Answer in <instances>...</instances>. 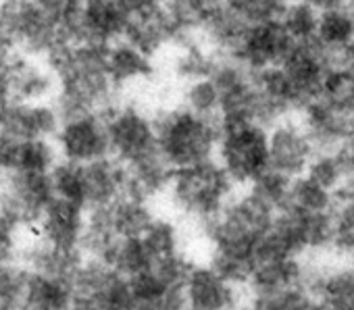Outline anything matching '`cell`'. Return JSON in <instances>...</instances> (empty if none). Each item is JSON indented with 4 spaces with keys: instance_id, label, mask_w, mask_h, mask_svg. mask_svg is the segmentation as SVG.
I'll return each instance as SVG.
<instances>
[{
    "instance_id": "obj_41",
    "label": "cell",
    "mask_w": 354,
    "mask_h": 310,
    "mask_svg": "<svg viewBox=\"0 0 354 310\" xmlns=\"http://www.w3.org/2000/svg\"><path fill=\"white\" fill-rule=\"evenodd\" d=\"M26 244V229L0 213V264L19 260Z\"/></svg>"
},
{
    "instance_id": "obj_29",
    "label": "cell",
    "mask_w": 354,
    "mask_h": 310,
    "mask_svg": "<svg viewBox=\"0 0 354 310\" xmlns=\"http://www.w3.org/2000/svg\"><path fill=\"white\" fill-rule=\"evenodd\" d=\"M32 271L21 262L0 264V310H24L28 308Z\"/></svg>"
},
{
    "instance_id": "obj_30",
    "label": "cell",
    "mask_w": 354,
    "mask_h": 310,
    "mask_svg": "<svg viewBox=\"0 0 354 310\" xmlns=\"http://www.w3.org/2000/svg\"><path fill=\"white\" fill-rule=\"evenodd\" d=\"M104 262L113 267L123 277H133L152 267V258L142 242V238H117L109 250Z\"/></svg>"
},
{
    "instance_id": "obj_46",
    "label": "cell",
    "mask_w": 354,
    "mask_h": 310,
    "mask_svg": "<svg viewBox=\"0 0 354 310\" xmlns=\"http://www.w3.org/2000/svg\"><path fill=\"white\" fill-rule=\"evenodd\" d=\"M300 3L317 9L319 13L321 11H329V9H339V7H346L348 0H300Z\"/></svg>"
},
{
    "instance_id": "obj_36",
    "label": "cell",
    "mask_w": 354,
    "mask_h": 310,
    "mask_svg": "<svg viewBox=\"0 0 354 310\" xmlns=\"http://www.w3.org/2000/svg\"><path fill=\"white\" fill-rule=\"evenodd\" d=\"M290 0H225V7L246 26L277 21Z\"/></svg>"
},
{
    "instance_id": "obj_25",
    "label": "cell",
    "mask_w": 354,
    "mask_h": 310,
    "mask_svg": "<svg viewBox=\"0 0 354 310\" xmlns=\"http://www.w3.org/2000/svg\"><path fill=\"white\" fill-rule=\"evenodd\" d=\"M142 242L152 258V264L162 262V260H171L177 256H186V248H184V231L175 221L167 219V217H158L152 221V225L148 227V231L142 235Z\"/></svg>"
},
{
    "instance_id": "obj_28",
    "label": "cell",
    "mask_w": 354,
    "mask_h": 310,
    "mask_svg": "<svg viewBox=\"0 0 354 310\" xmlns=\"http://www.w3.org/2000/svg\"><path fill=\"white\" fill-rule=\"evenodd\" d=\"M73 300L71 281L36 275L32 273L30 289H28V306L38 310H67Z\"/></svg>"
},
{
    "instance_id": "obj_40",
    "label": "cell",
    "mask_w": 354,
    "mask_h": 310,
    "mask_svg": "<svg viewBox=\"0 0 354 310\" xmlns=\"http://www.w3.org/2000/svg\"><path fill=\"white\" fill-rule=\"evenodd\" d=\"M323 304L327 310H354V275H331L323 287Z\"/></svg>"
},
{
    "instance_id": "obj_4",
    "label": "cell",
    "mask_w": 354,
    "mask_h": 310,
    "mask_svg": "<svg viewBox=\"0 0 354 310\" xmlns=\"http://www.w3.org/2000/svg\"><path fill=\"white\" fill-rule=\"evenodd\" d=\"M61 42L59 28L34 0H0V55L21 52L44 61Z\"/></svg>"
},
{
    "instance_id": "obj_11",
    "label": "cell",
    "mask_w": 354,
    "mask_h": 310,
    "mask_svg": "<svg viewBox=\"0 0 354 310\" xmlns=\"http://www.w3.org/2000/svg\"><path fill=\"white\" fill-rule=\"evenodd\" d=\"M73 293L90 298L100 310H136L127 277L119 275L104 260L84 258L71 277Z\"/></svg>"
},
{
    "instance_id": "obj_12",
    "label": "cell",
    "mask_w": 354,
    "mask_h": 310,
    "mask_svg": "<svg viewBox=\"0 0 354 310\" xmlns=\"http://www.w3.org/2000/svg\"><path fill=\"white\" fill-rule=\"evenodd\" d=\"M59 159L86 165L104 157H111L109 133L102 115H77L61 121L55 135Z\"/></svg>"
},
{
    "instance_id": "obj_7",
    "label": "cell",
    "mask_w": 354,
    "mask_h": 310,
    "mask_svg": "<svg viewBox=\"0 0 354 310\" xmlns=\"http://www.w3.org/2000/svg\"><path fill=\"white\" fill-rule=\"evenodd\" d=\"M119 40H125L150 59L171 48L177 40V30L165 0H131Z\"/></svg>"
},
{
    "instance_id": "obj_43",
    "label": "cell",
    "mask_w": 354,
    "mask_h": 310,
    "mask_svg": "<svg viewBox=\"0 0 354 310\" xmlns=\"http://www.w3.org/2000/svg\"><path fill=\"white\" fill-rule=\"evenodd\" d=\"M331 221H333V238H335L342 246L354 250V202H350V204H348L335 219H331Z\"/></svg>"
},
{
    "instance_id": "obj_1",
    "label": "cell",
    "mask_w": 354,
    "mask_h": 310,
    "mask_svg": "<svg viewBox=\"0 0 354 310\" xmlns=\"http://www.w3.org/2000/svg\"><path fill=\"white\" fill-rule=\"evenodd\" d=\"M44 63L57 77L53 98L61 121L77 115H104L119 102L106 71V46L100 44H57Z\"/></svg>"
},
{
    "instance_id": "obj_34",
    "label": "cell",
    "mask_w": 354,
    "mask_h": 310,
    "mask_svg": "<svg viewBox=\"0 0 354 310\" xmlns=\"http://www.w3.org/2000/svg\"><path fill=\"white\" fill-rule=\"evenodd\" d=\"M59 163V152L53 139H28L19 146L17 169L30 173H50Z\"/></svg>"
},
{
    "instance_id": "obj_9",
    "label": "cell",
    "mask_w": 354,
    "mask_h": 310,
    "mask_svg": "<svg viewBox=\"0 0 354 310\" xmlns=\"http://www.w3.org/2000/svg\"><path fill=\"white\" fill-rule=\"evenodd\" d=\"M55 192L48 173L11 171L3 177V215L24 229H34Z\"/></svg>"
},
{
    "instance_id": "obj_21",
    "label": "cell",
    "mask_w": 354,
    "mask_h": 310,
    "mask_svg": "<svg viewBox=\"0 0 354 310\" xmlns=\"http://www.w3.org/2000/svg\"><path fill=\"white\" fill-rule=\"evenodd\" d=\"M19 260L36 275H48L71 281L84 256L80 250L57 248L34 233L32 238H26Z\"/></svg>"
},
{
    "instance_id": "obj_2",
    "label": "cell",
    "mask_w": 354,
    "mask_h": 310,
    "mask_svg": "<svg viewBox=\"0 0 354 310\" xmlns=\"http://www.w3.org/2000/svg\"><path fill=\"white\" fill-rule=\"evenodd\" d=\"M152 121L158 154L173 171L215 159L221 133L219 119L196 115L182 104H171L158 108Z\"/></svg>"
},
{
    "instance_id": "obj_52",
    "label": "cell",
    "mask_w": 354,
    "mask_h": 310,
    "mask_svg": "<svg viewBox=\"0 0 354 310\" xmlns=\"http://www.w3.org/2000/svg\"><path fill=\"white\" fill-rule=\"evenodd\" d=\"M24 310H38V308H30V306H28V308H24Z\"/></svg>"
},
{
    "instance_id": "obj_35",
    "label": "cell",
    "mask_w": 354,
    "mask_h": 310,
    "mask_svg": "<svg viewBox=\"0 0 354 310\" xmlns=\"http://www.w3.org/2000/svg\"><path fill=\"white\" fill-rule=\"evenodd\" d=\"M55 198L77 202L84 206V171L82 165L59 159V163L48 173ZM86 209V206H84Z\"/></svg>"
},
{
    "instance_id": "obj_27",
    "label": "cell",
    "mask_w": 354,
    "mask_h": 310,
    "mask_svg": "<svg viewBox=\"0 0 354 310\" xmlns=\"http://www.w3.org/2000/svg\"><path fill=\"white\" fill-rule=\"evenodd\" d=\"M117 242V235L113 231L109 211L104 209H92L86 215V227L80 240V252L84 258H96L104 260L113 244Z\"/></svg>"
},
{
    "instance_id": "obj_33",
    "label": "cell",
    "mask_w": 354,
    "mask_h": 310,
    "mask_svg": "<svg viewBox=\"0 0 354 310\" xmlns=\"http://www.w3.org/2000/svg\"><path fill=\"white\" fill-rule=\"evenodd\" d=\"M279 23L283 26L286 34L294 42H308V40H315L319 11L300 3V0H290L279 17Z\"/></svg>"
},
{
    "instance_id": "obj_18",
    "label": "cell",
    "mask_w": 354,
    "mask_h": 310,
    "mask_svg": "<svg viewBox=\"0 0 354 310\" xmlns=\"http://www.w3.org/2000/svg\"><path fill=\"white\" fill-rule=\"evenodd\" d=\"M88 211L63 198H53V202L42 213L40 221L36 223V235L44 242L65 248V250H80V240L86 227Z\"/></svg>"
},
{
    "instance_id": "obj_5",
    "label": "cell",
    "mask_w": 354,
    "mask_h": 310,
    "mask_svg": "<svg viewBox=\"0 0 354 310\" xmlns=\"http://www.w3.org/2000/svg\"><path fill=\"white\" fill-rule=\"evenodd\" d=\"M215 161L223 167L236 188H248L269 169L267 129L257 123L221 125Z\"/></svg>"
},
{
    "instance_id": "obj_50",
    "label": "cell",
    "mask_w": 354,
    "mask_h": 310,
    "mask_svg": "<svg viewBox=\"0 0 354 310\" xmlns=\"http://www.w3.org/2000/svg\"><path fill=\"white\" fill-rule=\"evenodd\" d=\"M234 310H257V308L252 306V302H250V304H246V302H240V304H238Z\"/></svg>"
},
{
    "instance_id": "obj_45",
    "label": "cell",
    "mask_w": 354,
    "mask_h": 310,
    "mask_svg": "<svg viewBox=\"0 0 354 310\" xmlns=\"http://www.w3.org/2000/svg\"><path fill=\"white\" fill-rule=\"evenodd\" d=\"M21 142L0 129V171L5 175L17 169V157H19Z\"/></svg>"
},
{
    "instance_id": "obj_24",
    "label": "cell",
    "mask_w": 354,
    "mask_h": 310,
    "mask_svg": "<svg viewBox=\"0 0 354 310\" xmlns=\"http://www.w3.org/2000/svg\"><path fill=\"white\" fill-rule=\"evenodd\" d=\"M327 110L354 123V71L348 67H333L327 71L321 92L317 96Z\"/></svg>"
},
{
    "instance_id": "obj_22",
    "label": "cell",
    "mask_w": 354,
    "mask_h": 310,
    "mask_svg": "<svg viewBox=\"0 0 354 310\" xmlns=\"http://www.w3.org/2000/svg\"><path fill=\"white\" fill-rule=\"evenodd\" d=\"M173 169L165 163L158 152L150 157L125 165V194L144 202H152L154 198L162 196L169 188Z\"/></svg>"
},
{
    "instance_id": "obj_39",
    "label": "cell",
    "mask_w": 354,
    "mask_h": 310,
    "mask_svg": "<svg viewBox=\"0 0 354 310\" xmlns=\"http://www.w3.org/2000/svg\"><path fill=\"white\" fill-rule=\"evenodd\" d=\"M252 306L257 310H321L319 304L310 298V293H306L302 287L257 296L252 298Z\"/></svg>"
},
{
    "instance_id": "obj_42",
    "label": "cell",
    "mask_w": 354,
    "mask_h": 310,
    "mask_svg": "<svg viewBox=\"0 0 354 310\" xmlns=\"http://www.w3.org/2000/svg\"><path fill=\"white\" fill-rule=\"evenodd\" d=\"M34 3L59 28V32L69 28L80 13V0H34Z\"/></svg>"
},
{
    "instance_id": "obj_6",
    "label": "cell",
    "mask_w": 354,
    "mask_h": 310,
    "mask_svg": "<svg viewBox=\"0 0 354 310\" xmlns=\"http://www.w3.org/2000/svg\"><path fill=\"white\" fill-rule=\"evenodd\" d=\"M111 157L121 165H131L158 152L154 121L136 102H117L104 115Z\"/></svg>"
},
{
    "instance_id": "obj_13",
    "label": "cell",
    "mask_w": 354,
    "mask_h": 310,
    "mask_svg": "<svg viewBox=\"0 0 354 310\" xmlns=\"http://www.w3.org/2000/svg\"><path fill=\"white\" fill-rule=\"evenodd\" d=\"M267 154L271 171L296 180L306 173L317 150L304 125L286 117L267 129Z\"/></svg>"
},
{
    "instance_id": "obj_16",
    "label": "cell",
    "mask_w": 354,
    "mask_h": 310,
    "mask_svg": "<svg viewBox=\"0 0 354 310\" xmlns=\"http://www.w3.org/2000/svg\"><path fill=\"white\" fill-rule=\"evenodd\" d=\"M61 115L55 102H7L0 110V129L19 142L55 139Z\"/></svg>"
},
{
    "instance_id": "obj_20",
    "label": "cell",
    "mask_w": 354,
    "mask_h": 310,
    "mask_svg": "<svg viewBox=\"0 0 354 310\" xmlns=\"http://www.w3.org/2000/svg\"><path fill=\"white\" fill-rule=\"evenodd\" d=\"M106 71L117 92L146 86L154 77V59L146 57L125 40H115L106 46Z\"/></svg>"
},
{
    "instance_id": "obj_38",
    "label": "cell",
    "mask_w": 354,
    "mask_h": 310,
    "mask_svg": "<svg viewBox=\"0 0 354 310\" xmlns=\"http://www.w3.org/2000/svg\"><path fill=\"white\" fill-rule=\"evenodd\" d=\"M290 186H292V180H288L286 175L277 173V171H271L267 169L263 175H259L250 186L248 190L252 194H257L263 202H267L271 209H275L277 213L288 204V194H290Z\"/></svg>"
},
{
    "instance_id": "obj_26",
    "label": "cell",
    "mask_w": 354,
    "mask_h": 310,
    "mask_svg": "<svg viewBox=\"0 0 354 310\" xmlns=\"http://www.w3.org/2000/svg\"><path fill=\"white\" fill-rule=\"evenodd\" d=\"M352 38H354V13L348 7L319 13L315 40L323 48L331 52H342L352 42Z\"/></svg>"
},
{
    "instance_id": "obj_47",
    "label": "cell",
    "mask_w": 354,
    "mask_h": 310,
    "mask_svg": "<svg viewBox=\"0 0 354 310\" xmlns=\"http://www.w3.org/2000/svg\"><path fill=\"white\" fill-rule=\"evenodd\" d=\"M67 310H100V308L90 298H84V296L73 293V300H71V304H69Z\"/></svg>"
},
{
    "instance_id": "obj_51",
    "label": "cell",
    "mask_w": 354,
    "mask_h": 310,
    "mask_svg": "<svg viewBox=\"0 0 354 310\" xmlns=\"http://www.w3.org/2000/svg\"><path fill=\"white\" fill-rule=\"evenodd\" d=\"M0 211H3V180H0Z\"/></svg>"
},
{
    "instance_id": "obj_15",
    "label": "cell",
    "mask_w": 354,
    "mask_h": 310,
    "mask_svg": "<svg viewBox=\"0 0 354 310\" xmlns=\"http://www.w3.org/2000/svg\"><path fill=\"white\" fill-rule=\"evenodd\" d=\"M294 40L286 34L283 26L277 21L250 26L234 52V61L244 65L248 71H263L277 67L290 52Z\"/></svg>"
},
{
    "instance_id": "obj_14",
    "label": "cell",
    "mask_w": 354,
    "mask_h": 310,
    "mask_svg": "<svg viewBox=\"0 0 354 310\" xmlns=\"http://www.w3.org/2000/svg\"><path fill=\"white\" fill-rule=\"evenodd\" d=\"M0 69L13 102H50L57 94V77L42 59L21 52L0 55Z\"/></svg>"
},
{
    "instance_id": "obj_10",
    "label": "cell",
    "mask_w": 354,
    "mask_h": 310,
    "mask_svg": "<svg viewBox=\"0 0 354 310\" xmlns=\"http://www.w3.org/2000/svg\"><path fill=\"white\" fill-rule=\"evenodd\" d=\"M277 67L283 71L294 92L296 106L304 108L306 104L317 100L327 71L335 65H331V50L323 48L317 40H308L294 42L290 52Z\"/></svg>"
},
{
    "instance_id": "obj_49",
    "label": "cell",
    "mask_w": 354,
    "mask_h": 310,
    "mask_svg": "<svg viewBox=\"0 0 354 310\" xmlns=\"http://www.w3.org/2000/svg\"><path fill=\"white\" fill-rule=\"evenodd\" d=\"M7 102H11V98H9V90H7L5 77H3V69H0V110H3V106Z\"/></svg>"
},
{
    "instance_id": "obj_8",
    "label": "cell",
    "mask_w": 354,
    "mask_h": 310,
    "mask_svg": "<svg viewBox=\"0 0 354 310\" xmlns=\"http://www.w3.org/2000/svg\"><path fill=\"white\" fill-rule=\"evenodd\" d=\"M129 3L131 0H80L75 21L59 34L67 44L109 46L121 38Z\"/></svg>"
},
{
    "instance_id": "obj_17",
    "label": "cell",
    "mask_w": 354,
    "mask_h": 310,
    "mask_svg": "<svg viewBox=\"0 0 354 310\" xmlns=\"http://www.w3.org/2000/svg\"><path fill=\"white\" fill-rule=\"evenodd\" d=\"M182 293L188 310H234L240 302V287L223 279L209 264H192Z\"/></svg>"
},
{
    "instance_id": "obj_53",
    "label": "cell",
    "mask_w": 354,
    "mask_h": 310,
    "mask_svg": "<svg viewBox=\"0 0 354 310\" xmlns=\"http://www.w3.org/2000/svg\"><path fill=\"white\" fill-rule=\"evenodd\" d=\"M3 177H5V173H3V171H0V180H3Z\"/></svg>"
},
{
    "instance_id": "obj_31",
    "label": "cell",
    "mask_w": 354,
    "mask_h": 310,
    "mask_svg": "<svg viewBox=\"0 0 354 310\" xmlns=\"http://www.w3.org/2000/svg\"><path fill=\"white\" fill-rule=\"evenodd\" d=\"M331 192L315 184L310 177L300 175L292 180L290 194H288V209L300 213H329L331 209ZM283 206V209H286Z\"/></svg>"
},
{
    "instance_id": "obj_48",
    "label": "cell",
    "mask_w": 354,
    "mask_h": 310,
    "mask_svg": "<svg viewBox=\"0 0 354 310\" xmlns=\"http://www.w3.org/2000/svg\"><path fill=\"white\" fill-rule=\"evenodd\" d=\"M342 57H344V67H348L350 71H354V38H352V42L342 50Z\"/></svg>"
},
{
    "instance_id": "obj_32",
    "label": "cell",
    "mask_w": 354,
    "mask_h": 310,
    "mask_svg": "<svg viewBox=\"0 0 354 310\" xmlns=\"http://www.w3.org/2000/svg\"><path fill=\"white\" fill-rule=\"evenodd\" d=\"M177 104H182L184 108L196 115L219 119V90L211 77H201L182 84V96Z\"/></svg>"
},
{
    "instance_id": "obj_37",
    "label": "cell",
    "mask_w": 354,
    "mask_h": 310,
    "mask_svg": "<svg viewBox=\"0 0 354 310\" xmlns=\"http://www.w3.org/2000/svg\"><path fill=\"white\" fill-rule=\"evenodd\" d=\"M304 175L333 194L346 180L348 167L344 165L337 152H317Z\"/></svg>"
},
{
    "instance_id": "obj_23",
    "label": "cell",
    "mask_w": 354,
    "mask_h": 310,
    "mask_svg": "<svg viewBox=\"0 0 354 310\" xmlns=\"http://www.w3.org/2000/svg\"><path fill=\"white\" fill-rule=\"evenodd\" d=\"M106 211L117 238H142L156 219L150 202L131 196H121L111 206H106Z\"/></svg>"
},
{
    "instance_id": "obj_19",
    "label": "cell",
    "mask_w": 354,
    "mask_h": 310,
    "mask_svg": "<svg viewBox=\"0 0 354 310\" xmlns=\"http://www.w3.org/2000/svg\"><path fill=\"white\" fill-rule=\"evenodd\" d=\"M84 171V206L86 211L111 206L125 194V165L104 157L82 165Z\"/></svg>"
},
{
    "instance_id": "obj_3",
    "label": "cell",
    "mask_w": 354,
    "mask_h": 310,
    "mask_svg": "<svg viewBox=\"0 0 354 310\" xmlns=\"http://www.w3.org/2000/svg\"><path fill=\"white\" fill-rule=\"evenodd\" d=\"M234 194L236 184L215 159L175 169L165 192L177 215L198 225L211 221Z\"/></svg>"
},
{
    "instance_id": "obj_44",
    "label": "cell",
    "mask_w": 354,
    "mask_h": 310,
    "mask_svg": "<svg viewBox=\"0 0 354 310\" xmlns=\"http://www.w3.org/2000/svg\"><path fill=\"white\" fill-rule=\"evenodd\" d=\"M136 310H188V308H186L182 287H177V289H169L148 302L138 304Z\"/></svg>"
}]
</instances>
